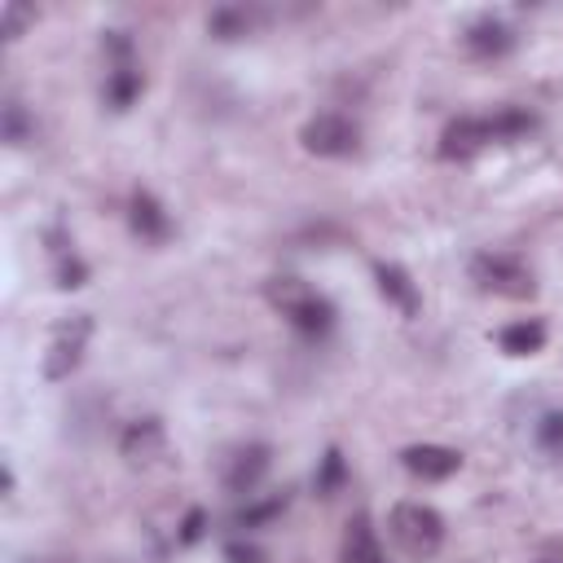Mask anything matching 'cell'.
Masks as SVG:
<instances>
[{
	"instance_id": "cell-26",
	"label": "cell",
	"mask_w": 563,
	"mask_h": 563,
	"mask_svg": "<svg viewBox=\"0 0 563 563\" xmlns=\"http://www.w3.org/2000/svg\"><path fill=\"white\" fill-rule=\"evenodd\" d=\"M532 563H563V541H541Z\"/></svg>"
},
{
	"instance_id": "cell-7",
	"label": "cell",
	"mask_w": 563,
	"mask_h": 563,
	"mask_svg": "<svg viewBox=\"0 0 563 563\" xmlns=\"http://www.w3.org/2000/svg\"><path fill=\"white\" fill-rule=\"evenodd\" d=\"M484 145H497L488 114H462V119H453V123L444 128V136H440V158L466 163V158H475Z\"/></svg>"
},
{
	"instance_id": "cell-22",
	"label": "cell",
	"mask_w": 563,
	"mask_h": 563,
	"mask_svg": "<svg viewBox=\"0 0 563 563\" xmlns=\"http://www.w3.org/2000/svg\"><path fill=\"white\" fill-rule=\"evenodd\" d=\"M26 22H35V9H26V4H4V35L9 40H18L22 31H26Z\"/></svg>"
},
{
	"instance_id": "cell-8",
	"label": "cell",
	"mask_w": 563,
	"mask_h": 563,
	"mask_svg": "<svg viewBox=\"0 0 563 563\" xmlns=\"http://www.w3.org/2000/svg\"><path fill=\"white\" fill-rule=\"evenodd\" d=\"M268 462H273V449L268 444H242L233 449V457L224 462V488L229 493H255L260 479L268 475Z\"/></svg>"
},
{
	"instance_id": "cell-12",
	"label": "cell",
	"mask_w": 563,
	"mask_h": 563,
	"mask_svg": "<svg viewBox=\"0 0 563 563\" xmlns=\"http://www.w3.org/2000/svg\"><path fill=\"white\" fill-rule=\"evenodd\" d=\"M374 277H378V290H383V299H387V303H396L405 317H418L422 299H418L413 277H409L400 264H374Z\"/></svg>"
},
{
	"instance_id": "cell-5",
	"label": "cell",
	"mask_w": 563,
	"mask_h": 563,
	"mask_svg": "<svg viewBox=\"0 0 563 563\" xmlns=\"http://www.w3.org/2000/svg\"><path fill=\"white\" fill-rule=\"evenodd\" d=\"M88 334H92V317L88 312H75L70 321H62L53 330V343L44 352V378H70L84 361V347H88Z\"/></svg>"
},
{
	"instance_id": "cell-3",
	"label": "cell",
	"mask_w": 563,
	"mask_h": 563,
	"mask_svg": "<svg viewBox=\"0 0 563 563\" xmlns=\"http://www.w3.org/2000/svg\"><path fill=\"white\" fill-rule=\"evenodd\" d=\"M299 141H303V150L317 154V158H347V154L361 150V128H356L347 114L325 110V114H312V119L299 128Z\"/></svg>"
},
{
	"instance_id": "cell-16",
	"label": "cell",
	"mask_w": 563,
	"mask_h": 563,
	"mask_svg": "<svg viewBox=\"0 0 563 563\" xmlns=\"http://www.w3.org/2000/svg\"><path fill=\"white\" fill-rule=\"evenodd\" d=\"M251 26H255V13H251V9H242V4L211 9V18H207V31H211L216 40H238V35H246Z\"/></svg>"
},
{
	"instance_id": "cell-14",
	"label": "cell",
	"mask_w": 563,
	"mask_h": 563,
	"mask_svg": "<svg viewBox=\"0 0 563 563\" xmlns=\"http://www.w3.org/2000/svg\"><path fill=\"white\" fill-rule=\"evenodd\" d=\"M141 88H145V79H141V70H136V62L110 66V75H106V101H110L114 110H128V106L141 97Z\"/></svg>"
},
{
	"instance_id": "cell-2",
	"label": "cell",
	"mask_w": 563,
	"mask_h": 563,
	"mask_svg": "<svg viewBox=\"0 0 563 563\" xmlns=\"http://www.w3.org/2000/svg\"><path fill=\"white\" fill-rule=\"evenodd\" d=\"M391 537L409 559H435L444 545V519L422 501H400L391 510Z\"/></svg>"
},
{
	"instance_id": "cell-15",
	"label": "cell",
	"mask_w": 563,
	"mask_h": 563,
	"mask_svg": "<svg viewBox=\"0 0 563 563\" xmlns=\"http://www.w3.org/2000/svg\"><path fill=\"white\" fill-rule=\"evenodd\" d=\"M497 343H501V352H510V356H532V352H541V343H545V325H541V321H510V325H501Z\"/></svg>"
},
{
	"instance_id": "cell-4",
	"label": "cell",
	"mask_w": 563,
	"mask_h": 563,
	"mask_svg": "<svg viewBox=\"0 0 563 563\" xmlns=\"http://www.w3.org/2000/svg\"><path fill=\"white\" fill-rule=\"evenodd\" d=\"M471 282H475L479 290L506 295V299H528V295L537 290V286H532V273H528L515 255H493V251H484V255L471 260Z\"/></svg>"
},
{
	"instance_id": "cell-1",
	"label": "cell",
	"mask_w": 563,
	"mask_h": 563,
	"mask_svg": "<svg viewBox=\"0 0 563 563\" xmlns=\"http://www.w3.org/2000/svg\"><path fill=\"white\" fill-rule=\"evenodd\" d=\"M268 303L299 330V334H325L334 325V303L325 295H317L308 282L299 277H273L268 282Z\"/></svg>"
},
{
	"instance_id": "cell-6",
	"label": "cell",
	"mask_w": 563,
	"mask_h": 563,
	"mask_svg": "<svg viewBox=\"0 0 563 563\" xmlns=\"http://www.w3.org/2000/svg\"><path fill=\"white\" fill-rule=\"evenodd\" d=\"M119 453H123L128 466H141V471L163 466V462H167V431H163V422H158V418H136V422H128L123 435H119Z\"/></svg>"
},
{
	"instance_id": "cell-10",
	"label": "cell",
	"mask_w": 563,
	"mask_h": 563,
	"mask_svg": "<svg viewBox=\"0 0 563 563\" xmlns=\"http://www.w3.org/2000/svg\"><path fill=\"white\" fill-rule=\"evenodd\" d=\"M405 471L418 475V479H449L457 466H462V453L457 449H444V444H409L400 453Z\"/></svg>"
},
{
	"instance_id": "cell-20",
	"label": "cell",
	"mask_w": 563,
	"mask_h": 563,
	"mask_svg": "<svg viewBox=\"0 0 563 563\" xmlns=\"http://www.w3.org/2000/svg\"><path fill=\"white\" fill-rule=\"evenodd\" d=\"M35 136V119L26 114L22 101H4V141L9 145H26Z\"/></svg>"
},
{
	"instance_id": "cell-17",
	"label": "cell",
	"mask_w": 563,
	"mask_h": 563,
	"mask_svg": "<svg viewBox=\"0 0 563 563\" xmlns=\"http://www.w3.org/2000/svg\"><path fill=\"white\" fill-rule=\"evenodd\" d=\"M488 123H493V141H519L537 128V119L523 106H501V110L488 114Z\"/></svg>"
},
{
	"instance_id": "cell-24",
	"label": "cell",
	"mask_w": 563,
	"mask_h": 563,
	"mask_svg": "<svg viewBox=\"0 0 563 563\" xmlns=\"http://www.w3.org/2000/svg\"><path fill=\"white\" fill-rule=\"evenodd\" d=\"M224 563H264V550L251 541H229L224 545Z\"/></svg>"
},
{
	"instance_id": "cell-13",
	"label": "cell",
	"mask_w": 563,
	"mask_h": 563,
	"mask_svg": "<svg viewBox=\"0 0 563 563\" xmlns=\"http://www.w3.org/2000/svg\"><path fill=\"white\" fill-rule=\"evenodd\" d=\"M343 563H387L383 559V545L369 528V515H356L343 532Z\"/></svg>"
},
{
	"instance_id": "cell-21",
	"label": "cell",
	"mask_w": 563,
	"mask_h": 563,
	"mask_svg": "<svg viewBox=\"0 0 563 563\" xmlns=\"http://www.w3.org/2000/svg\"><path fill=\"white\" fill-rule=\"evenodd\" d=\"M53 255H57V286L75 290V286H84V282H88V264H84L75 251H66V246H53Z\"/></svg>"
},
{
	"instance_id": "cell-19",
	"label": "cell",
	"mask_w": 563,
	"mask_h": 563,
	"mask_svg": "<svg viewBox=\"0 0 563 563\" xmlns=\"http://www.w3.org/2000/svg\"><path fill=\"white\" fill-rule=\"evenodd\" d=\"M343 479H347V466H343V453L339 449H325V457H321V466H317V497H334L339 488H343Z\"/></svg>"
},
{
	"instance_id": "cell-25",
	"label": "cell",
	"mask_w": 563,
	"mask_h": 563,
	"mask_svg": "<svg viewBox=\"0 0 563 563\" xmlns=\"http://www.w3.org/2000/svg\"><path fill=\"white\" fill-rule=\"evenodd\" d=\"M202 528H207V515H202V510H189V515L180 519V532H176V541H180V545H194V541L202 537Z\"/></svg>"
},
{
	"instance_id": "cell-9",
	"label": "cell",
	"mask_w": 563,
	"mask_h": 563,
	"mask_svg": "<svg viewBox=\"0 0 563 563\" xmlns=\"http://www.w3.org/2000/svg\"><path fill=\"white\" fill-rule=\"evenodd\" d=\"M462 44H466V53L471 57H479V62H493V57H506L510 48H515V31L501 22V18H479V22H471L466 26V35H462Z\"/></svg>"
},
{
	"instance_id": "cell-11",
	"label": "cell",
	"mask_w": 563,
	"mask_h": 563,
	"mask_svg": "<svg viewBox=\"0 0 563 563\" xmlns=\"http://www.w3.org/2000/svg\"><path fill=\"white\" fill-rule=\"evenodd\" d=\"M128 220H132V233H136L141 242H163V238L172 233V220H167L163 202H158L150 189H136V194H132Z\"/></svg>"
},
{
	"instance_id": "cell-18",
	"label": "cell",
	"mask_w": 563,
	"mask_h": 563,
	"mask_svg": "<svg viewBox=\"0 0 563 563\" xmlns=\"http://www.w3.org/2000/svg\"><path fill=\"white\" fill-rule=\"evenodd\" d=\"M282 510H286V493H273V497L246 501V506L233 515V528H264V523H273Z\"/></svg>"
},
{
	"instance_id": "cell-23",
	"label": "cell",
	"mask_w": 563,
	"mask_h": 563,
	"mask_svg": "<svg viewBox=\"0 0 563 563\" xmlns=\"http://www.w3.org/2000/svg\"><path fill=\"white\" fill-rule=\"evenodd\" d=\"M537 440H541L545 449H559V444H563V413H545L541 427H537Z\"/></svg>"
}]
</instances>
